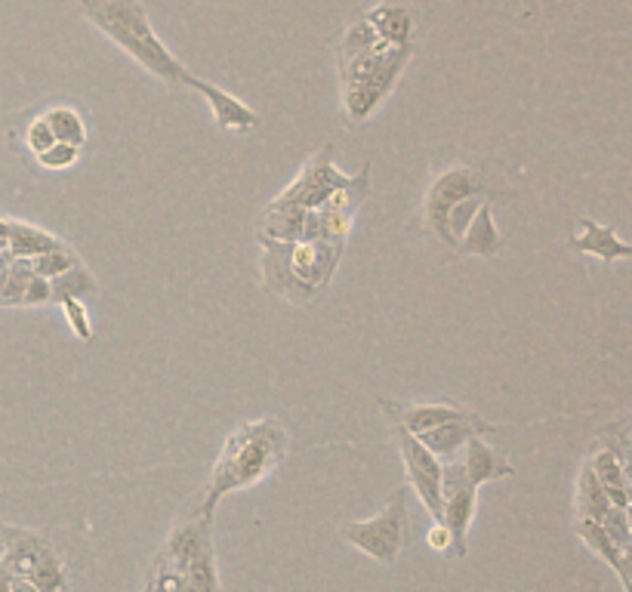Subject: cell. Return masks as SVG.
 Masks as SVG:
<instances>
[{"label": "cell", "mask_w": 632, "mask_h": 592, "mask_svg": "<svg viewBox=\"0 0 632 592\" xmlns=\"http://www.w3.org/2000/svg\"><path fill=\"white\" fill-rule=\"evenodd\" d=\"M479 488L466 478L460 459L444 463L441 473V525L454 537L457 555H466V534L472 528V518L479 509Z\"/></svg>", "instance_id": "obj_8"}, {"label": "cell", "mask_w": 632, "mask_h": 592, "mask_svg": "<svg viewBox=\"0 0 632 592\" xmlns=\"http://www.w3.org/2000/svg\"><path fill=\"white\" fill-rule=\"evenodd\" d=\"M620 580H623V587L627 592H632V543L623 550V562H620Z\"/></svg>", "instance_id": "obj_35"}, {"label": "cell", "mask_w": 632, "mask_h": 592, "mask_svg": "<svg viewBox=\"0 0 632 592\" xmlns=\"http://www.w3.org/2000/svg\"><path fill=\"white\" fill-rule=\"evenodd\" d=\"M7 531H10V525L7 521H0V558L7 553Z\"/></svg>", "instance_id": "obj_37"}, {"label": "cell", "mask_w": 632, "mask_h": 592, "mask_svg": "<svg viewBox=\"0 0 632 592\" xmlns=\"http://www.w3.org/2000/svg\"><path fill=\"white\" fill-rule=\"evenodd\" d=\"M500 231L497 223H494V213H491V204L484 201L479 207V213L472 216V223L466 226V231L460 235L457 248L463 253H479V256H494L500 250Z\"/></svg>", "instance_id": "obj_18"}, {"label": "cell", "mask_w": 632, "mask_h": 592, "mask_svg": "<svg viewBox=\"0 0 632 592\" xmlns=\"http://www.w3.org/2000/svg\"><path fill=\"white\" fill-rule=\"evenodd\" d=\"M25 142H28V149L35 154L47 152L53 142H56V136H53V130H50V124L43 121V117H38L31 127H28V134H25Z\"/></svg>", "instance_id": "obj_33"}, {"label": "cell", "mask_w": 632, "mask_h": 592, "mask_svg": "<svg viewBox=\"0 0 632 592\" xmlns=\"http://www.w3.org/2000/svg\"><path fill=\"white\" fill-rule=\"evenodd\" d=\"M43 121L50 124V130L56 136V142H68V146H75L80 149L84 142H87V127H84V121L77 115L75 109H65V105H56V109H50Z\"/></svg>", "instance_id": "obj_22"}, {"label": "cell", "mask_w": 632, "mask_h": 592, "mask_svg": "<svg viewBox=\"0 0 632 592\" xmlns=\"http://www.w3.org/2000/svg\"><path fill=\"white\" fill-rule=\"evenodd\" d=\"M463 459V473H466V478L479 488V484H488V481H497V478H506L513 476L516 469H513V463L509 459H503L488 444V441L481 439V436H476V439L466 441V448L460 451Z\"/></svg>", "instance_id": "obj_14"}, {"label": "cell", "mask_w": 632, "mask_h": 592, "mask_svg": "<svg viewBox=\"0 0 632 592\" xmlns=\"http://www.w3.org/2000/svg\"><path fill=\"white\" fill-rule=\"evenodd\" d=\"M7 592H40V590L38 587H31L25 577H16V574H13V580H10V590Z\"/></svg>", "instance_id": "obj_36"}, {"label": "cell", "mask_w": 632, "mask_h": 592, "mask_svg": "<svg viewBox=\"0 0 632 592\" xmlns=\"http://www.w3.org/2000/svg\"><path fill=\"white\" fill-rule=\"evenodd\" d=\"M62 308H65V318H68V325H72V330H75L77 340L90 343V340H93V327H90V322H87V308L80 306V300H65Z\"/></svg>", "instance_id": "obj_31"}, {"label": "cell", "mask_w": 632, "mask_h": 592, "mask_svg": "<svg viewBox=\"0 0 632 592\" xmlns=\"http://www.w3.org/2000/svg\"><path fill=\"white\" fill-rule=\"evenodd\" d=\"M484 189H488L484 176L476 171H469V167H454V171L441 173L439 179L432 182L429 194H426V207H422L429 229L435 231L444 244L457 248V241H454V235H451V226H447L451 211H454L460 201H466V198H479Z\"/></svg>", "instance_id": "obj_6"}, {"label": "cell", "mask_w": 632, "mask_h": 592, "mask_svg": "<svg viewBox=\"0 0 632 592\" xmlns=\"http://www.w3.org/2000/svg\"><path fill=\"white\" fill-rule=\"evenodd\" d=\"M414 56V47H389L380 43L370 53L340 62L343 75V109L352 124H362L380 109L389 90Z\"/></svg>", "instance_id": "obj_3"}, {"label": "cell", "mask_w": 632, "mask_h": 592, "mask_svg": "<svg viewBox=\"0 0 632 592\" xmlns=\"http://www.w3.org/2000/svg\"><path fill=\"white\" fill-rule=\"evenodd\" d=\"M43 303H53L50 281L40 278V275H31L28 285H25V293H22V306H43Z\"/></svg>", "instance_id": "obj_32"}, {"label": "cell", "mask_w": 632, "mask_h": 592, "mask_svg": "<svg viewBox=\"0 0 632 592\" xmlns=\"http://www.w3.org/2000/svg\"><path fill=\"white\" fill-rule=\"evenodd\" d=\"M306 216L308 211L288 204V201H275L263 216V241L266 244H296L306 235Z\"/></svg>", "instance_id": "obj_15"}, {"label": "cell", "mask_w": 632, "mask_h": 592, "mask_svg": "<svg viewBox=\"0 0 632 592\" xmlns=\"http://www.w3.org/2000/svg\"><path fill=\"white\" fill-rule=\"evenodd\" d=\"M627 518H630V528H632V503L627 506Z\"/></svg>", "instance_id": "obj_39"}, {"label": "cell", "mask_w": 632, "mask_h": 592, "mask_svg": "<svg viewBox=\"0 0 632 592\" xmlns=\"http://www.w3.org/2000/svg\"><path fill=\"white\" fill-rule=\"evenodd\" d=\"M383 40L377 38V32H374V25L367 20L355 22L349 32H345L343 43H340V59L343 62H349V59L362 56V53H370L374 47H380Z\"/></svg>", "instance_id": "obj_25"}, {"label": "cell", "mask_w": 632, "mask_h": 592, "mask_svg": "<svg viewBox=\"0 0 632 592\" xmlns=\"http://www.w3.org/2000/svg\"><path fill=\"white\" fill-rule=\"evenodd\" d=\"M77 154H80V149H75V146H68V142H53L47 152L38 154V161L40 167H47V171H68V167L77 161Z\"/></svg>", "instance_id": "obj_29"}, {"label": "cell", "mask_w": 632, "mask_h": 592, "mask_svg": "<svg viewBox=\"0 0 632 592\" xmlns=\"http://www.w3.org/2000/svg\"><path fill=\"white\" fill-rule=\"evenodd\" d=\"M404 534H407V491L404 488L395 491V497L385 503L380 516L343 528V537L355 550H362L383 565H392L399 558L404 550Z\"/></svg>", "instance_id": "obj_5"}, {"label": "cell", "mask_w": 632, "mask_h": 592, "mask_svg": "<svg viewBox=\"0 0 632 592\" xmlns=\"http://www.w3.org/2000/svg\"><path fill=\"white\" fill-rule=\"evenodd\" d=\"M345 182H349V179L340 176V171L333 167V152H330V146H327L318 158L308 161V167L300 173V179H296L288 191L278 194V201L296 204V207H303V211H318V207H325L327 198H330L333 191L343 189Z\"/></svg>", "instance_id": "obj_10"}, {"label": "cell", "mask_w": 632, "mask_h": 592, "mask_svg": "<svg viewBox=\"0 0 632 592\" xmlns=\"http://www.w3.org/2000/svg\"><path fill=\"white\" fill-rule=\"evenodd\" d=\"M281 248L285 250L275 248V253L268 256V266L285 268L303 293H312V290L327 285L330 272L340 260V250H343L337 244H327V241H296V244H281Z\"/></svg>", "instance_id": "obj_7"}, {"label": "cell", "mask_w": 632, "mask_h": 592, "mask_svg": "<svg viewBox=\"0 0 632 592\" xmlns=\"http://www.w3.org/2000/svg\"><path fill=\"white\" fill-rule=\"evenodd\" d=\"M77 266V256L72 253V250L65 248H56V250H47V253H40V256H35L31 260V272L35 275H40V278H47V281H53V278H59L62 272H68V268Z\"/></svg>", "instance_id": "obj_26"}, {"label": "cell", "mask_w": 632, "mask_h": 592, "mask_svg": "<svg viewBox=\"0 0 632 592\" xmlns=\"http://www.w3.org/2000/svg\"><path fill=\"white\" fill-rule=\"evenodd\" d=\"M7 238H10V223L0 219V241H7Z\"/></svg>", "instance_id": "obj_38"}, {"label": "cell", "mask_w": 632, "mask_h": 592, "mask_svg": "<svg viewBox=\"0 0 632 592\" xmlns=\"http://www.w3.org/2000/svg\"><path fill=\"white\" fill-rule=\"evenodd\" d=\"M484 204L481 198H466L460 201L454 211H451V219H447V226H451V235H454V241H460V235L466 231V226L472 223V216L479 213V207Z\"/></svg>", "instance_id": "obj_30"}, {"label": "cell", "mask_w": 632, "mask_h": 592, "mask_svg": "<svg viewBox=\"0 0 632 592\" xmlns=\"http://www.w3.org/2000/svg\"><path fill=\"white\" fill-rule=\"evenodd\" d=\"M602 528H605V534L611 537L614 543L620 546V550H627L632 543V528H630V518H627V509H620V506H611L608 509V516L598 521Z\"/></svg>", "instance_id": "obj_28"}, {"label": "cell", "mask_w": 632, "mask_h": 592, "mask_svg": "<svg viewBox=\"0 0 632 592\" xmlns=\"http://www.w3.org/2000/svg\"><path fill=\"white\" fill-rule=\"evenodd\" d=\"M285 451H288V436L275 420L238 426L213 466V476L204 488V500H201V518L211 521L216 503L229 491L250 488L260 478H266L268 469L278 466V459L285 457Z\"/></svg>", "instance_id": "obj_1"}, {"label": "cell", "mask_w": 632, "mask_h": 592, "mask_svg": "<svg viewBox=\"0 0 632 592\" xmlns=\"http://www.w3.org/2000/svg\"><path fill=\"white\" fill-rule=\"evenodd\" d=\"M182 574H186V583H189L192 592H219V587H216V568H213V553L194 558Z\"/></svg>", "instance_id": "obj_27"}, {"label": "cell", "mask_w": 632, "mask_h": 592, "mask_svg": "<svg viewBox=\"0 0 632 592\" xmlns=\"http://www.w3.org/2000/svg\"><path fill=\"white\" fill-rule=\"evenodd\" d=\"M7 248L13 256H22V260H35L47 250L62 248V241L47 235V231L35 229V226H22V223H10V238H7Z\"/></svg>", "instance_id": "obj_20"}, {"label": "cell", "mask_w": 632, "mask_h": 592, "mask_svg": "<svg viewBox=\"0 0 632 592\" xmlns=\"http://www.w3.org/2000/svg\"><path fill=\"white\" fill-rule=\"evenodd\" d=\"M577 534L586 540V546L593 550V553H598L608 565H611L614 571H617V577H620V562H623V550L614 543L611 537L605 534V528L598 525V521H590V518H580L577 521Z\"/></svg>", "instance_id": "obj_24"}, {"label": "cell", "mask_w": 632, "mask_h": 592, "mask_svg": "<svg viewBox=\"0 0 632 592\" xmlns=\"http://www.w3.org/2000/svg\"><path fill=\"white\" fill-rule=\"evenodd\" d=\"M0 565L16 577H25L40 592H68V571L62 565L56 550L47 543V537L13 528L7 531V553Z\"/></svg>", "instance_id": "obj_4"}, {"label": "cell", "mask_w": 632, "mask_h": 592, "mask_svg": "<svg viewBox=\"0 0 632 592\" xmlns=\"http://www.w3.org/2000/svg\"><path fill=\"white\" fill-rule=\"evenodd\" d=\"M451 543H454V537H451V531H447V528H444L441 521H435V528L429 531V546H432L435 553H444V550H447Z\"/></svg>", "instance_id": "obj_34"}, {"label": "cell", "mask_w": 632, "mask_h": 592, "mask_svg": "<svg viewBox=\"0 0 632 592\" xmlns=\"http://www.w3.org/2000/svg\"><path fill=\"white\" fill-rule=\"evenodd\" d=\"M367 22L374 25L377 38L389 47H414V10L407 0H383L377 10L367 13Z\"/></svg>", "instance_id": "obj_13"}, {"label": "cell", "mask_w": 632, "mask_h": 592, "mask_svg": "<svg viewBox=\"0 0 632 592\" xmlns=\"http://www.w3.org/2000/svg\"><path fill=\"white\" fill-rule=\"evenodd\" d=\"M182 84L198 90V93L207 99V105L213 109V117H216V124H219L223 130H253V127L260 124V115H256L250 105H244L238 96H231L229 90L216 87L211 80H201V77H194L192 72H189Z\"/></svg>", "instance_id": "obj_11"}, {"label": "cell", "mask_w": 632, "mask_h": 592, "mask_svg": "<svg viewBox=\"0 0 632 592\" xmlns=\"http://www.w3.org/2000/svg\"><path fill=\"white\" fill-rule=\"evenodd\" d=\"M611 509V500L605 494V488L598 484V478L590 466H583L580 481H577V513L580 518H590V521H602Z\"/></svg>", "instance_id": "obj_21"}, {"label": "cell", "mask_w": 632, "mask_h": 592, "mask_svg": "<svg viewBox=\"0 0 632 592\" xmlns=\"http://www.w3.org/2000/svg\"><path fill=\"white\" fill-rule=\"evenodd\" d=\"M50 290H53V300L56 303H65V300H80V297H90L97 290V281L87 268L77 263L75 268L62 272L59 278L50 281Z\"/></svg>", "instance_id": "obj_23"}, {"label": "cell", "mask_w": 632, "mask_h": 592, "mask_svg": "<svg viewBox=\"0 0 632 592\" xmlns=\"http://www.w3.org/2000/svg\"><path fill=\"white\" fill-rule=\"evenodd\" d=\"M590 469L598 478V484L605 488V494L611 500V506H620V509H627L630 506V481H627V473H623V463L617 459L614 451H598L590 463Z\"/></svg>", "instance_id": "obj_19"}, {"label": "cell", "mask_w": 632, "mask_h": 592, "mask_svg": "<svg viewBox=\"0 0 632 592\" xmlns=\"http://www.w3.org/2000/svg\"><path fill=\"white\" fill-rule=\"evenodd\" d=\"M481 432H491V426L484 420H479L476 414H463L457 420H447L435 426V429H429V432H422L417 439L441 459V463H451V459L460 457V451L466 448V441L476 439Z\"/></svg>", "instance_id": "obj_12"}, {"label": "cell", "mask_w": 632, "mask_h": 592, "mask_svg": "<svg viewBox=\"0 0 632 592\" xmlns=\"http://www.w3.org/2000/svg\"><path fill=\"white\" fill-rule=\"evenodd\" d=\"M580 226H583V235H577V238L568 241V248L574 250V253H590V256H598L605 263L632 256V244L620 241L608 226H598L595 219H580Z\"/></svg>", "instance_id": "obj_16"}, {"label": "cell", "mask_w": 632, "mask_h": 592, "mask_svg": "<svg viewBox=\"0 0 632 592\" xmlns=\"http://www.w3.org/2000/svg\"><path fill=\"white\" fill-rule=\"evenodd\" d=\"M207 528H211V521L201 518V521L182 525V528L170 537V543H167V558H170L173 568L186 571L194 558L211 553V534H207Z\"/></svg>", "instance_id": "obj_17"}, {"label": "cell", "mask_w": 632, "mask_h": 592, "mask_svg": "<svg viewBox=\"0 0 632 592\" xmlns=\"http://www.w3.org/2000/svg\"><path fill=\"white\" fill-rule=\"evenodd\" d=\"M392 432H395L404 469H407V478H410L417 497L426 506V513L435 518V521H441V473H444V463L417 436H410L404 426H399V423H392Z\"/></svg>", "instance_id": "obj_9"}, {"label": "cell", "mask_w": 632, "mask_h": 592, "mask_svg": "<svg viewBox=\"0 0 632 592\" xmlns=\"http://www.w3.org/2000/svg\"><path fill=\"white\" fill-rule=\"evenodd\" d=\"M3 281H7V272H0V290H3Z\"/></svg>", "instance_id": "obj_40"}, {"label": "cell", "mask_w": 632, "mask_h": 592, "mask_svg": "<svg viewBox=\"0 0 632 592\" xmlns=\"http://www.w3.org/2000/svg\"><path fill=\"white\" fill-rule=\"evenodd\" d=\"M84 20L93 22L105 38L136 59L149 75L167 84H182L189 68L154 35L142 0H80Z\"/></svg>", "instance_id": "obj_2"}]
</instances>
